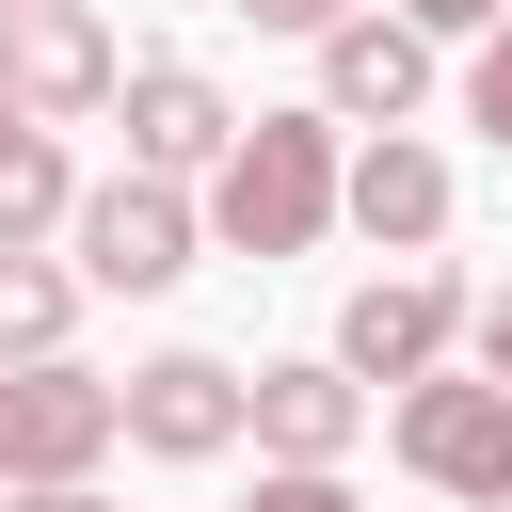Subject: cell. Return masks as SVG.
<instances>
[{
  "instance_id": "cell-17",
  "label": "cell",
  "mask_w": 512,
  "mask_h": 512,
  "mask_svg": "<svg viewBox=\"0 0 512 512\" xmlns=\"http://www.w3.org/2000/svg\"><path fill=\"white\" fill-rule=\"evenodd\" d=\"M224 16H256V32H304V48H320V32L352 16V0H224Z\"/></svg>"
},
{
  "instance_id": "cell-19",
  "label": "cell",
  "mask_w": 512,
  "mask_h": 512,
  "mask_svg": "<svg viewBox=\"0 0 512 512\" xmlns=\"http://www.w3.org/2000/svg\"><path fill=\"white\" fill-rule=\"evenodd\" d=\"M0 512H96V480H16Z\"/></svg>"
},
{
  "instance_id": "cell-8",
  "label": "cell",
  "mask_w": 512,
  "mask_h": 512,
  "mask_svg": "<svg viewBox=\"0 0 512 512\" xmlns=\"http://www.w3.org/2000/svg\"><path fill=\"white\" fill-rule=\"evenodd\" d=\"M416 96H432V32L352 0V16L320 32V112H336V128H416Z\"/></svg>"
},
{
  "instance_id": "cell-2",
  "label": "cell",
  "mask_w": 512,
  "mask_h": 512,
  "mask_svg": "<svg viewBox=\"0 0 512 512\" xmlns=\"http://www.w3.org/2000/svg\"><path fill=\"white\" fill-rule=\"evenodd\" d=\"M400 464L432 480V496H464V512H512V384H480V368H432V384H400Z\"/></svg>"
},
{
  "instance_id": "cell-9",
  "label": "cell",
  "mask_w": 512,
  "mask_h": 512,
  "mask_svg": "<svg viewBox=\"0 0 512 512\" xmlns=\"http://www.w3.org/2000/svg\"><path fill=\"white\" fill-rule=\"evenodd\" d=\"M112 112H128V176H176V192L240 144V112H224V80H208V64H128V80H112Z\"/></svg>"
},
{
  "instance_id": "cell-20",
  "label": "cell",
  "mask_w": 512,
  "mask_h": 512,
  "mask_svg": "<svg viewBox=\"0 0 512 512\" xmlns=\"http://www.w3.org/2000/svg\"><path fill=\"white\" fill-rule=\"evenodd\" d=\"M0 128H16V96H0Z\"/></svg>"
},
{
  "instance_id": "cell-11",
  "label": "cell",
  "mask_w": 512,
  "mask_h": 512,
  "mask_svg": "<svg viewBox=\"0 0 512 512\" xmlns=\"http://www.w3.org/2000/svg\"><path fill=\"white\" fill-rule=\"evenodd\" d=\"M336 224H368L384 256H432V240H448V160H432L416 128H368V144L336 160Z\"/></svg>"
},
{
  "instance_id": "cell-18",
  "label": "cell",
  "mask_w": 512,
  "mask_h": 512,
  "mask_svg": "<svg viewBox=\"0 0 512 512\" xmlns=\"http://www.w3.org/2000/svg\"><path fill=\"white\" fill-rule=\"evenodd\" d=\"M400 16H416V32H432V48H448V32H464V48H480V32H496V16H512V0H400Z\"/></svg>"
},
{
  "instance_id": "cell-15",
  "label": "cell",
  "mask_w": 512,
  "mask_h": 512,
  "mask_svg": "<svg viewBox=\"0 0 512 512\" xmlns=\"http://www.w3.org/2000/svg\"><path fill=\"white\" fill-rule=\"evenodd\" d=\"M256 512H352V480H336V464H272V480H256Z\"/></svg>"
},
{
  "instance_id": "cell-4",
  "label": "cell",
  "mask_w": 512,
  "mask_h": 512,
  "mask_svg": "<svg viewBox=\"0 0 512 512\" xmlns=\"http://www.w3.org/2000/svg\"><path fill=\"white\" fill-rule=\"evenodd\" d=\"M448 352H464V272H432V256H400V272H368L336 304V368L352 384H432Z\"/></svg>"
},
{
  "instance_id": "cell-14",
  "label": "cell",
  "mask_w": 512,
  "mask_h": 512,
  "mask_svg": "<svg viewBox=\"0 0 512 512\" xmlns=\"http://www.w3.org/2000/svg\"><path fill=\"white\" fill-rule=\"evenodd\" d=\"M464 128H480V144H512V16H496V32H480V64H464Z\"/></svg>"
},
{
  "instance_id": "cell-1",
  "label": "cell",
  "mask_w": 512,
  "mask_h": 512,
  "mask_svg": "<svg viewBox=\"0 0 512 512\" xmlns=\"http://www.w3.org/2000/svg\"><path fill=\"white\" fill-rule=\"evenodd\" d=\"M336 224V112H256L208 160V240L224 256H304Z\"/></svg>"
},
{
  "instance_id": "cell-13",
  "label": "cell",
  "mask_w": 512,
  "mask_h": 512,
  "mask_svg": "<svg viewBox=\"0 0 512 512\" xmlns=\"http://www.w3.org/2000/svg\"><path fill=\"white\" fill-rule=\"evenodd\" d=\"M64 320H80V272L0 256V368H48V352H64Z\"/></svg>"
},
{
  "instance_id": "cell-12",
  "label": "cell",
  "mask_w": 512,
  "mask_h": 512,
  "mask_svg": "<svg viewBox=\"0 0 512 512\" xmlns=\"http://www.w3.org/2000/svg\"><path fill=\"white\" fill-rule=\"evenodd\" d=\"M64 208H80V176H64V128H0V256H32V240H64Z\"/></svg>"
},
{
  "instance_id": "cell-6",
  "label": "cell",
  "mask_w": 512,
  "mask_h": 512,
  "mask_svg": "<svg viewBox=\"0 0 512 512\" xmlns=\"http://www.w3.org/2000/svg\"><path fill=\"white\" fill-rule=\"evenodd\" d=\"M96 448H128V416H112V384L96 368H0V496L16 480H96Z\"/></svg>"
},
{
  "instance_id": "cell-5",
  "label": "cell",
  "mask_w": 512,
  "mask_h": 512,
  "mask_svg": "<svg viewBox=\"0 0 512 512\" xmlns=\"http://www.w3.org/2000/svg\"><path fill=\"white\" fill-rule=\"evenodd\" d=\"M64 240H80V288H176L192 240H208V208H192L176 176H96V192L64 208Z\"/></svg>"
},
{
  "instance_id": "cell-16",
  "label": "cell",
  "mask_w": 512,
  "mask_h": 512,
  "mask_svg": "<svg viewBox=\"0 0 512 512\" xmlns=\"http://www.w3.org/2000/svg\"><path fill=\"white\" fill-rule=\"evenodd\" d=\"M464 368H480V384H512V288H480V304H464Z\"/></svg>"
},
{
  "instance_id": "cell-7",
  "label": "cell",
  "mask_w": 512,
  "mask_h": 512,
  "mask_svg": "<svg viewBox=\"0 0 512 512\" xmlns=\"http://www.w3.org/2000/svg\"><path fill=\"white\" fill-rule=\"evenodd\" d=\"M112 416H128L144 464H224V448H240V368H224V352H144V368L112 384Z\"/></svg>"
},
{
  "instance_id": "cell-10",
  "label": "cell",
  "mask_w": 512,
  "mask_h": 512,
  "mask_svg": "<svg viewBox=\"0 0 512 512\" xmlns=\"http://www.w3.org/2000/svg\"><path fill=\"white\" fill-rule=\"evenodd\" d=\"M240 432H256V464H352L368 384H352L336 352H288V368H256V384H240Z\"/></svg>"
},
{
  "instance_id": "cell-3",
  "label": "cell",
  "mask_w": 512,
  "mask_h": 512,
  "mask_svg": "<svg viewBox=\"0 0 512 512\" xmlns=\"http://www.w3.org/2000/svg\"><path fill=\"white\" fill-rule=\"evenodd\" d=\"M112 80H128V48H112V16H96V0H0V96H16L32 128L112 112Z\"/></svg>"
}]
</instances>
